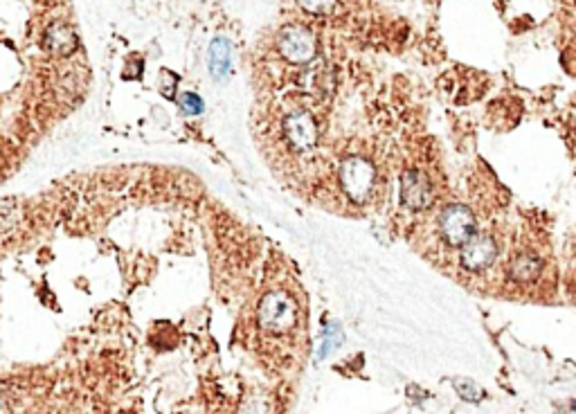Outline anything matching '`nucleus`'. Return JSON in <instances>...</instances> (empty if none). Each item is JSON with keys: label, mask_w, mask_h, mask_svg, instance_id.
Returning <instances> with one entry per match:
<instances>
[{"label": "nucleus", "mask_w": 576, "mask_h": 414, "mask_svg": "<svg viewBox=\"0 0 576 414\" xmlns=\"http://www.w3.org/2000/svg\"><path fill=\"white\" fill-rule=\"evenodd\" d=\"M434 200L432 185L426 174L410 169L401 178V203L408 209H426Z\"/></svg>", "instance_id": "obj_5"}, {"label": "nucleus", "mask_w": 576, "mask_h": 414, "mask_svg": "<svg viewBox=\"0 0 576 414\" xmlns=\"http://www.w3.org/2000/svg\"><path fill=\"white\" fill-rule=\"evenodd\" d=\"M439 230L446 244L461 248L464 244L475 237V216L468 207L464 205H450L441 212L439 216Z\"/></svg>", "instance_id": "obj_4"}, {"label": "nucleus", "mask_w": 576, "mask_h": 414, "mask_svg": "<svg viewBox=\"0 0 576 414\" xmlns=\"http://www.w3.org/2000/svg\"><path fill=\"white\" fill-rule=\"evenodd\" d=\"M45 43L57 54H70L77 45V36L68 25H52L47 29Z\"/></svg>", "instance_id": "obj_9"}, {"label": "nucleus", "mask_w": 576, "mask_h": 414, "mask_svg": "<svg viewBox=\"0 0 576 414\" xmlns=\"http://www.w3.org/2000/svg\"><path fill=\"white\" fill-rule=\"evenodd\" d=\"M340 183L347 196L360 203L371 194L374 183H376V169L365 158H347L340 167Z\"/></svg>", "instance_id": "obj_2"}, {"label": "nucleus", "mask_w": 576, "mask_h": 414, "mask_svg": "<svg viewBox=\"0 0 576 414\" xmlns=\"http://www.w3.org/2000/svg\"><path fill=\"white\" fill-rule=\"evenodd\" d=\"M297 3L304 12L322 16V14H331L333 9H336L338 0H297Z\"/></svg>", "instance_id": "obj_11"}, {"label": "nucleus", "mask_w": 576, "mask_h": 414, "mask_svg": "<svg viewBox=\"0 0 576 414\" xmlns=\"http://www.w3.org/2000/svg\"><path fill=\"white\" fill-rule=\"evenodd\" d=\"M542 272V259L533 252H520L515 255L509 264V277L515 284H531L540 277Z\"/></svg>", "instance_id": "obj_8"}, {"label": "nucleus", "mask_w": 576, "mask_h": 414, "mask_svg": "<svg viewBox=\"0 0 576 414\" xmlns=\"http://www.w3.org/2000/svg\"><path fill=\"white\" fill-rule=\"evenodd\" d=\"M284 133L293 149L309 151L318 142V126L309 113H293L284 122Z\"/></svg>", "instance_id": "obj_6"}, {"label": "nucleus", "mask_w": 576, "mask_h": 414, "mask_svg": "<svg viewBox=\"0 0 576 414\" xmlns=\"http://www.w3.org/2000/svg\"><path fill=\"white\" fill-rule=\"evenodd\" d=\"M257 320L264 331L268 333H284L288 331L297 320L295 304L284 295V293H270L261 300Z\"/></svg>", "instance_id": "obj_1"}, {"label": "nucleus", "mask_w": 576, "mask_h": 414, "mask_svg": "<svg viewBox=\"0 0 576 414\" xmlns=\"http://www.w3.org/2000/svg\"><path fill=\"white\" fill-rule=\"evenodd\" d=\"M574 410H576V403H574Z\"/></svg>", "instance_id": "obj_14"}, {"label": "nucleus", "mask_w": 576, "mask_h": 414, "mask_svg": "<svg viewBox=\"0 0 576 414\" xmlns=\"http://www.w3.org/2000/svg\"><path fill=\"white\" fill-rule=\"evenodd\" d=\"M495 257H498V246L491 237H473L468 244L461 246V264L468 270H484L489 268Z\"/></svg>", "instance_id": "obj_7"}, {"label": "nucleus", "mask_w": 576, "mask_h": 414, "mask_svg": "<svg viewBox=\"0 0 576 414\" xmlns=\"http://www.w3.org/2000/svg\"><path fill=\"white\" fill-rule=\"evenodd\" d=\"M209 68L212 75L221 77L230 68V47L226 41H214L209 50Z\"/></svg>", "instance_id": "obj_10"}, {"label": "nucleus", "mask_w": 576, "mask_h": 414, "mask_svg": "<svg viewBox=\"0 0 576 414\" xmlns=\"http://www.w3.org/2000/svg\"><path fill=\"white\" fill-rule=\"evenodd\" d=\"M457 392L464 399L468 401H480L482 399V390L475 385V383H466V380H457Z\"/></svg>", "instance_id": "obj_12"}, {"label": "nucleus", "mask_w": 576, "mask_h": 414, "mask_svg": "<svg viewBox=\"0 0 576 414\" xmlns=\"http://www.w3.org/2000/svg\"><path fill=\"white\" fill-rule=\"evenodd\" d=\"M180 104H183V108L187 110V113H200V110H203V104H200V97L191 95V93H187V95L180 97Z\"/></svg>", "instance_id": "obj_13"}, {"label": "nucleus", "mask_w": 576, "mask_h": 414, "mask_svg": "<svg viewBox=\"0 0 576 414\" xmlns=\"http://www.w3.org/2000/svg\"><path fill=\"white\" fill-rule=\"evenodd\" d=\"M277 47L281 57L290 64H309L318 52L316 36L311 34V29L302 25H290L281 29L277 38Z\"/></svg>", "instance_id": "obj_3"}]
</instances>
